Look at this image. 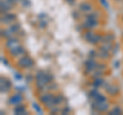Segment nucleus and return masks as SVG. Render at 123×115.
Returning a JSON list of instances; mask_svg holds the SVG:
<instances>
[{"label":"nucleus","instance_id":"nucleus-1","mask_svg":"<svg viewBox=\"0 0 123 115\" xmlns=\"http://www.w3.org/2000/svg\"><path fill=\"white\" fill-rule=\"evenodd\" d=\"M18 67H21V68H31L34 65V61L31 59L30 57H27V56H24V57H22L18 59Z\"/></svg>","mask_w":123,"mask_h":115},{"label":"nucleus","instance_id":"nucleus-2","mask_svg":"<svg viewBox=\"0 0 123 115\" xmlns=\"http://www.w3.org/2000/svg\"><path fill=\"white\" fill-rule=\"evenodd\" d=\"M53 98H55V96L52 94H44L43 96H41L40 97V101L43 103L45 106H47L48 108H51L52 106H55V103H53Z\"/></svg>","mask_w":123,"mask_h":115},{"label":"nucleus","instance_id":"nucleus-3","mask_svg":"<svg viewBox=\"0 0 123 115\" xmlns=\"http://www.w3.org/2000/svg\"><path fill=\"white\" fill-rule=\"evenodd\" d=\"M93 108L98 111V112H105L109 108V104L107 103V101L104 102H94L93 103Z\"/></svg>","mask_w":123,"mask_h":115},{"label":"nucleus","instance_id":"nucleus-4","mask_svg":"<svg viewBox=\"0 0 123 115\" xmlns=\"http://www.w3.org/2000/svg\"><path fill=\"white\" fill-rule=\"evenodd\" d=\"M9 53L11 56H13V57H18L21 55H24V53H25V49L23 48L21 45H18V46L9 48Z\"/></svg>","mask_w":123,"mask_h":115},{"label":"nucleus","instance_id":"nucleus-5","mask_svg":"<svg viewBox=\"0 0 123 115\" xmlns=\"http://www.w3.org/2000/svg\"><path fill=\"white\" fill-rule=\"evenodd\" d=\"M0 4H1V11H2V13H7L11 9V7H12V4H11L8 0H1Z\"/></svg>","mask_w":123,"mask_h":115},{"label":"nucleus","instance_id":"nucleus-6","mask_svg":"<svg viewBox=\"0 0 123 115\" xmlns=\"http://www.w3.org/2000/svg\"><path fill=\"white\" fill-rule=\"evenodd\" d=\"M15 20V14L11 13H4V16L1 18V22L4 24H11Z\"/></svg>","mask_w":123,"mask_h":115},{"label":"nucleus","instance_id":"nucleus-7","mask_svg":"<svg viewBox=\"0 0 123 115\" xmlns=\"http://www.w3.org/2000/svg\"><path fill=\"white\" fill-rule=\"evenodd\" d=\"M22 100H23L22 96L18 95V94H17V95H14V96H12V97L9 98L8 104H9V105H18V104H20V103L22 102Z\"/></svg>","mask_w":123,"mask_h":115},{"label":"nucleus","instance_id":"nucleus-8","mask_svg":"<svg viewBox=\"0 0 123 115\" xmlns=\"http://www.w3.org/2000/svg\"><path fill=\"white\" fill-rule=\"evenodd\" d=\"M79 9L83 11V13H89V11L92 9V5L90 4L89 2H82V3H80V5H79Z\"/></svg>","mask_w":123,"mask_h":115},{"label":"nucleus","instance_id":"nucleus-9","mask_svg":"<svg viewBox=\"0 0 123 115\" xmlns=\"http://www.w3.org/2000/svg\"><path fill=\"white\" fill-rule=\"evenodd\" d=\"M0 87H1V91H8L10 89V82L7 81V80L1 78V82H0Z\"/></svg>","mask_w":123,"mask_h":115},{"label":"nucleus","instance_id":"nucleus-10","mask_svg":"<svg viewBox=\"0 0 123 115\" xmlns=\"http://www.w3.org/2000/svg\"><path fill=\"white\" fill-rule=\"evenodd\" d=\"M106 90H107V93L109 95L115 96V95H117L119 93V87L116 86V85H108L106 87Z\"/></svg>","mask_w":123,"mask_h":115},{"label":"nucleus","instance_id":"nucleus-11","mask_svg":"<svg viewBox=\"0 0 123 115\" xmlns=\"http://www.w3.org/2000/svg\"><path fill=\"white\" fill-rule=\"evenodd\" d=\"M20 43H18V41L15 39V38H8V40L6 41V46L7 48H12V47H15V46H18Z\"/></svg>","mask_w":123,"mask_h":115},{"label":"nucleus","instance_id":"nucleus-12","mask_svg":"<svg viewBox=\"0 0 123 115\" xmlns=\"http://www.w3.org/2000/svg\"><path fill=\"white\" fill-rule=\"evenodd\" d=\"M85 66H86V70L87 71H93L94 69H97L98 65L93 60H88L87 62L85 63Z\"/></svg>","mask_w":123,"mask_h":115},{"label":"nucleus","instance_id":"nucleus-13","mask_svg":"<svg viewBox=\"0 0 123 115\" xmlns=\"http://www.w3.org/2000/svg\"><path fill=\"white\" fill-rule=\"evenodd\" d=\"M13 111L15 114H27V110L25 108V106H23V105H18L13 109Z\"/></svg>","mask_w":123,"mask_h":115},{"label":"nucleus","instance_id":"nucleus-14","mask_svg":"<svg viewBox=\"0 0 123 115\" xmlns=\"http://www.w3.org/2000/svg\"><path fill=\"white\" fill-rule=\"evenodd\" d=\"M109 52H110V51H106V49L99 48V51H98V56L99 58H104V59H108V58H109Z\"/></svg>","mask_w":123,"mask_h":115},{"label":"nucleus","instance_id":"nucleus-15","mask_svg":"<svg viewBox=\"0 0 123 115\" xmlns=\"http://www.w3.org/2000/svg\"><path fill=\"white\" fill-rule=\"evenodd\" d=\"M93 36H94V33L91 32V31H88V32H86L85 34H84V38H85V40H87L88 42L91 41V39L93 38Z\"/></svg>","mask_w":123,"mask_h":115},{"label":"nucleus","instance_id":"nucleus-16","mask_svg":"<svg viewBox=\"0 0 123 115\" xmlns=\"http://www.w3.org/2000/svg\"><path fill=\"white\" fill-rule=\"evenodd\" d=\"M9 31L12 33V34H14V33H17V32H18V30H20V26L18 25H17V24H12L10 27H9Z\"/></svg>","mask_w":123,"mask_h":115},{"label":"nucleus","instance_id":"nucleus-17","mask_svg":"<svg viewBox=\"0 0 123 115\" xmlns=\"http://www.w3.org/2000/svg\"><path fill=\"white\" fill-rule=\"evenodd\" d=\"M12 35L9 30H1V36L2 37H5V38H10V36Z\"/></svg>","mask_w":123,"mask_h":115},{"label":"nucleus","instance_id":"nucleus-18","mask_svg":"<svg viewBox=\"0 0 123 115\" xmlns=\"http://www.w3.org/2000/svg\"><path fill=\"white\" fill-rule=\"evenodd\" d=\"M93 85L95 87H98V86L104 85V80L102 78H97V79L94 80V82H93Z\"/></svg>","mask_w":123,"mask_h":115},{"label":"nucleus","instance_id":"nucleus-19","mask_svg":"<svg viewBox=\"0 0 123 115\" xmlns=\"http://www.w3.org/2000/svg\"><path fill=\"white\" fill-rule=\"evenodd\" d=\"M62 102H63V97H62V96H56V97L53 98V103H55V105H60Z\"/></svg>","mask_w":123,"mask_h":115},{"label":"nucleus","instance_id":"nucleus-20","mask_svg":"<svg viewBox=\"0 0 123 115\" xmlns=\"http://www.w3.org/2000/svg\"><path fill=\"white\" fill-rule=\"evenodd\" d=\"M94 101H95V102H104V101H107V99H106L105 96H103V95H101V94H98L97 97L94 98Z\"/></svg>","mask_w":123,"mask_h":115},{"label":"nucleus","instance_id":"nucleus-21","mask_svg":"<svg viewBox=\"0 0 123 115\" xmlns=\"http://www.w3.org/2000/svg\"><path fill=\"white\" fill-rule=\"evenodd\" d=\"M121 109L119 108V107H115V108L113 110H111V112L110 114H112V115H117V114H121Z\"/></svg>","mask_w":123,"mask_h":115},{"label":"nucleus","instance_id":"nucleus-22","mask_svg":"<svg viewBox=\"0 0 123 115\" xmlns=\"http://www.w3.org/2000/svg\"><path fill=\"white\" fill-rule=\"evenodd\" d=\"M99 93H98V91L97 90V89H92L91 91H90V93H89V97L90 98H92V99H94L95 97H97V96L98 95Z\"/></svg>","mask_w":123,"mask_h":115},{"label":"nucleus","instance_id":"nucleus-23","mask_svg":"<svg viewBox=\"0 0 123 115\" xmlns=\"http://www.w3.org/2000/svg\"><path fill=\"white\" fill-rule=\"evenodd\" d=\"M20 2L24 7H29L30 6V1L29 0H20Z\"/></svg>","mask_w":123,"mask_h":115},{"label":"nucleus","instance_id":"nucleus-24","mask_svg":"<svg viewBox=\"0 0 123 115\" xmlns=\"http://www.w3.org/2000/svg\"><path fill=\"white\" fill-rule=\"evenodd\" d=\"M59 108L56 107V105H55V106H52L51 108H49V111H50V113H56V112H59Z\"/></svg>","mask_w":123,"mask_h":115},{"label":"nucleus","instance_id":"nucleus-25","mask_svg":"<svg viewBox=\"0 0 123 115\" xmlns=\"http://www.w3.org/2000/svg\"><path fill=\"white\" fill-rule=\"evenodd\" d=\"M99 1H101L102 5L105 7V8H108V7H109V3H108L107 0H99Z\"/></svg>","mask_w":123,"mask_h":115},{"label":"nucleus","instance_id":"nucleus-26","mask_svg":"<svg viewBox=\"0 0 123 115\" xmlns=\"http://www.w3.org/2000/svg\"><path fill=\"white\" fill-rule=\"evenodd\" d=\"M34 108H35V109H36V111H38V112H39L40 114L42 113V110L39 108V106H38L37 104H34Z\"/></svg>","mask_w":123,"mask_h":115},{"label":"nucleus","instance_id":"nucleus-27","mask_svg":"<svg viewBox=\"0 0 123 115\" xmlns=\"http://www.w3.org/2000/svg\"><path fill=\"white\" fill-rule=\"evenodd\" d=\"M67 112H70V108H68V107H67V108H65L63 111H62V113H63V114H66Z\"/></svg>","mask_w":123,"mask_h":115},{"label":"nucleus","instance_id":"nucleus-28","mask_svg":"<svg viewBox=\"0 0 123 115\" xmlns=\"http://www.w3.org/2000/svg\"><path fill=\"white\" fill-rule=\"evenodd\" d=\"M14 76H15V78H17V79H22V76H21V75H18V73H15Z\"/></svg>","mask_w":123,"mask_h":115},{"label":"nucleus","instance_id":"nucleus-29","mask_svg":"<svg viewBox=\"0 0 123 115\" xmlns=\"http://www.w3.org/2000/svg\"><path fill=\"white\" fill-rule=\"evenodd\" d=\"M1 60H2V63H3V64H5V65H8V62H7V61H6L5 59H3V58H2Z\"/></svg>","mask_w":123,"mask_h":115},{"label":"nucleus","instance_id":"nucleus-30","mask_svg":"<svg viewBox=\"0 0 123 115\" xmlns=\"http://www.w3.org/2000/svg\"><path fill=\"white\" fill-rule=\"evenodd\" d=\"M66 1H67L68 3H70V4H73V3L75 2V0H66Z\"/></svg>","mask_w":123,"mask_h":115},{"label":"nucleus","instance_id":"nucleus-31","mask_svg":"<svg viewBox=\"0 0 123 115\" xmlns=\"http://www.w3.org/2000/svg\"><path fill=\"white\" fill-rule=\"evenodd\" d=\"M27 80H28V81L29 80H32V76H27Z\"/></svg>","mask_w":123,"mask_h":115},{"label":"nucleus","instance_id":"nucleus-32","mask_svg":"<svg viewBox=\"0 0 123 115\" xmlns=\"http://www.w3.org/2000/svg\"><path fill=\"white\" fill-rule=\"evenodd\" d=\"M117 1H118V0H117ZM119 1H120V0H119Z\"/></svg>","mask_w":123,"mask_h":115}]
</instances>
